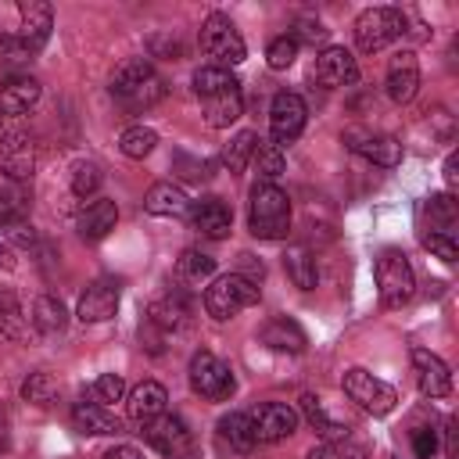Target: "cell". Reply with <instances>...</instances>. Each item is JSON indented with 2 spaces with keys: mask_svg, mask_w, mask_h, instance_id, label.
I'll return each instance as SVG.
<instances>
[{
  "mask_svg": "<svg viewBox=\"0 0 459 459\" xmlns=\"http://www.w3.org/2000/svg\"><path fill=\"white\" fill-rule=\"evenodd\" d=\"M190 82H194V93L201 100L204 122L212 129H226L244 115V93H240V82L233 79V72L215 68V65H201Z\"/></svg>",
  "mask_w": 459,
  "mask_h": 459,
  "instance_id": "1",
  "label": "cell"
},
{
  "mask_svg": "<svg viewBox=\"0 0 459 459\" xmlns=\"http://www.w3.org/2000/svg\"><path fill=\"white\" fill-rule=\"evenodd\" d=\"M247 230L258 240H283L290 233V197L273 183H255L247 201Z\"/></svg>",
  "mask_w": 459,
  "mask_h": 459,
  "instance_id": "2",
  "label": "cell"
},
{
  "mask_svg": "<svg viewBox=\"0 0 459 459\" xmlns=\"http://www.w3.org/2000/svg\"><path fill=\"white\" fill-rule=\"evenodd\" d=\"M111 93L133 111L151 108L165 97V79L154 72V65L147 57H129L111 72Z\"/></svg>",
  "mask_w": 459,
  "mask_h": 459,
  "instance_id": "3",
  "label": "cell"
},
{
  "mask_svg": "<svg viewBox=\"0 0 459 459\" xmlns=\"http://www.w3.org/2000/svg\"><path fill=\"white\" fill-rule=\"evenodd\" d=\"M251 305H258V287L247 283V280L237 276V273L215 276V280L204 287V312H208L212 319H219V323L233 319L237 312H244V308H251Z\"/></svg>",
  "mask_w": 459,
  "mask_h": 459,
  "instance_id": "4",
  "label": "cell"
},
{
  "mask_svg": "<svg viewBox=\"0 0 459 459\" xmlns=\"http://www.w3.org/2000/svg\"><path fill=\"white\" fill-rule=\"evenodd\" d=\"M201 50L204 57L215 65V68H233L244 61L247 47H244V36L237 32V25L226 18V14H208L204 25H201Z\"/></svg>",
  "mask_w": 459,
  "mask_h": 459,
  "instance_id": "5",
  "label": "cell"
},
{
  "mask_svg": "<svg viewBox=\"0 0 459 459\" xmlns=\"http://www.w3.org/2000/svg\"><path fill=\"white\" fill-rule=\"evenodd\" d=\"M377 290L387 308H402L416 290V273L398 247H384L377 258Z\"/></svg>",
  "mask_w": 459,
  "mask_h": 459,
  "instance_id": "6",
  "label": "cell"
},
{
  "mask_svg": "<svg viewBox=\"0 0 459 459\" xmlns=\"http://www.w3.org/2000/svg\"><path fill=\"white\" fill-rule=\"evenodd\" d=\"M405 32V14L398 7H366L355 18V47L362 54H377Z\"/></svg>",
  "mask_w": 459,
  "mask_h": 459,
  "instance_id": "7",
  "label": "cell"
},
{
  "mask_svg": "<svg viewBox=\"0 0 459 459\" xmlns=\"http://www.w3.org/2000/svg\"><path fill=\"white\" fill-rule=\"evenodd\" d=\"M186 377H190V387H194L201 398H208V402H226V398L237 391L233 369H230L219 355H212V351H197V355L190 359Z\"/></svg>",
  "mask_w": 459,
  "mask_h": 459,
  "instance_id": "8",
  "label": "cell"
},
{
  "mask_svg": "<svg viewBox=\"0 0 459 459\" xmlns=\"http://www.w3.org/2000/svg\"><path fill=\"white\" fill-rule=\"evenodd\" d=\"M344 394L362 409V412H369V416H387L391 409H394V402H398V394H394V387L391 384H384L380 377H373V373H366V369H359V366H351V369H344Z\"/></svg>",
  "mask_w": 459,
  "mask_h": 459,
  "instance_id": "9",
  "label": "cell"
},
{
  "mask_svg": "<svg viewBox=\"0 0 459 459\" xmlns=\"http://www.w3.org/2000/svg\"><path fill=\"white\" fill-rule=\"evenodd\" d=\"M0 169L11 183H25L36 172V136L22 126H11L0 133Z\"/></svg>",
  "mask_w": 459,
  "mask_h": 459,
  "instance_id": "10",
  "label": "cell"
},
{
  "mask_svg": "<svg viewBox=\"0 0 459 459\" xmlns=\"http://www.w3.org/2000/svg\"><path fill=\"white\" fill-rule=\"evenodd\" d=\"M143 437L154 452H161L165 459H186L194 452V430L186 427L183 416L176 412H161L154 423L143 427Z\"/></svg>",
  "mask_w": 459,
  "mask_h": 459,
  "instance_id": "11",
  "label": "cell"
},
{
  "mask_svg": "<svg viewBox=\"0 0 459 459\" xmlns=\"http://www.w3.org/2000/svg\"><path fill=\"white\" fill-rule=\"evenodd\" d=\"M305 118H308V108L298 93H287V90L276 93L273 104H269V140L280 143V147L298 140L301 129H305Z\"/></svg>",
  "mask_w": 459,
  "mask_h": 459,
  "instance_id": "12",
  "label": "cell"
},
{
  "mask_svg": "<svg viewBox=\"0 0 459 459\" xmlns=\"http://www.w3.org/2000/svg\"><path fill=\"white\" fill-rule=\"evenodd\" d=\"M247 416H251L255 441H262V445L287 441V437L298 430V412H294L287 402H262V405H255Z\"/></svg>",
  "mask_w": 459,
  "mask_h": 459,
  "instance_id": "13",
  "label": "cell"
},
{
  "mask_svg": "<svg viewBox=\"0 0 459 459\" xmlns=\"http://www.w3.org/2000/svg\"><path fill=\"white\" fill-rule=\"evenodd\" d=\"M344 143H348V151H355L359 158H366L380 169H394L402 161V143L387 133H369V129L351 126V129H344Z\"/></svg>",
  "mask_w": 459,
  "mask_h": 459,
  "instance_id": "14",
  "label": "cell"
},
{
  "mask_svg": "<svg viewBox=\"0 0 459 459\" xmlns=\"http://www.w3.org/2000/svg\"><path fill=\"white\" fill-rule=\"evenodd\" d=\"M118 301H122V283L111 280V276H100L93 280L82 294H79V305H75V316L82 323H104L118 312Z\"/></svg>",
  "mask_w": 459,
  "mask_h": 459,
  "instance_id": "15",
  "label": "cell"
},
{
  "mask_svg": "<svg viewBox=\"0 0 459 459\" xmlns=\"http://www.w3.org/2000/svg\"><path fill=\"white\" fill-rule=\"evenodd\" d=\"M312 79H316L319 86H326V90L351 86V82H359V61H355V54L344 50V47H326V50L316 57V65H312Z\"/></svg>",
  "mask_w": 459,
  "mask_h": 459,
  "instance_id": "16",
  "label": "cell"
},
{
  "mask_svg": "<svg viewBox=\"0 0 459 459\" xmlns=\"http://www.w3.org/2000/svg\"><path fill=\"white\" fill-rule=\"evenodd\" d=\"M186 219H190V226H194L201 237H208V240H222V237H230V230H233V212H230V204H226L222 197L190 201Z\"/></svg>",
  "mask_w": 459,
  "mask_h": 459,
  "instance_id": "17",
  "label": "cell"
},
{
  "mask_svg": "<svg viewBox=\"0 0 459 459\" xmlns=\"http://www.w3.org/2000/svg\"><path fill=\"white\" fill-rule=\"evenodd\" d=\"M412 373H416V387L423 398H448L452 394V373H448L441 355H434L427 348H412Z\"/></svg>",
  "mask_w": 459,
  "mask_h": 459,
  "instance_id": "18",
  "label": "cell"
},
{
  "mask_svg": "<svg viewBox=\"0 0 459 459\" xmlns=\"http://www.w3.org/2000/svg\"><path fill=\"white\" fill-rule=\"evenodd\" d=\"M165 405H169V391H165L158 380H143V384H136V387L129 391V398H126V416H129V423H136V427L143 430L147 423H154V420L165 412Z\"/></svg>",
  "mask_w": 459,
  "mask_h": 459,
  "instance_id": "19",
  "label": "cell"
},
{
  "mask_svg": "<svg viewBox=\"0 0 459 459\" xmlns=\"http://www.w3.org/2000/svg\"><path fill=\"white\" fill-rule=\"evenodd\" d=\"M384 90H387V97H391L394 104H409V100L416 97V90H420V61H416L412 50H402V54L391 57Z\"/></svg>",
  "mask_w": 459,
  "mask_h": 459,
  "instance_id": "20",
  "label": "cell"
},
{
  "mask_svg": "<svg viewBox=\"0 0 459 459\" xmlns=\"http://www.w3.org/2000/svg\"><path fill=\"white\" fill-rule=\"evenodd\" d=\"M147 323H151L158 333H183V330H190V323H194L190 301H186L183 294H161L158 301H151Z\"/></svg>",
  "mask_w": 459,
  "mask_h": 459,
  "instance_id": "21",
  "label": "cell"
},
{
  "mask_svg": "<svg viewBox=\"0 0 459 459\" xmlns=\"http://www.w3.org/2000/svg\"><path fill=\"white\" fill-rule=\"evenodd\" d=\"M215 441L226 455H251L255 452V430H251V416L247 412H226L215 423Z\"/></svg>",
  "mask_w": 459,
  "mask_h": 459,
  "instance_id": "22",
  "label": "cell"
},
{
  "mask_svg": "<svg viewBox=\"0 0 459 459\" xmlns=\"http://www.w3.org/2000/svg\"><path fill=\"white\" fill-rule=\"evenodd\" d=\"M18 14H22L18 39H22L29 50H39V47L50 39V29H54V11H50V4L25 0V4H18Z\"/></svg>",
  "mask_w": 459,
  "mask_h": 459,
  "instance_id": "23",
  "label": "cell"
},
{
  "mask_svg": "<svg viewBox=\"0 0 459 459\" xmlns=\"http://www.w3.org/2000/svg\"><path fill=\"white\" fill-rule=\"evenodd\" d=\"M72 423H75V430H82V434H118L122 430V420L108 409V405H100V402H86V398H79L75 405H72Z\"/></svg>",
  "mask_w": 459,
  "mask_h": 459,
  "instance_id": "24",
  "label": "cell"
},
{
  "mask_svg": "<svg viewBox=\"0 0 459 459\" xmlns=\"http://www.w3.org/2000/svg\"><path fill=\"white\" fill-rule=\"evenodd\" d=\"M115 222H118V204L115 201H108V197H97V201H90L86 208H82V215H79V237L82 240H104L111 230H115Z\"/></svg>",
  "mask_w": 459,
  "mask_h": 459,
  "instance_id": "25",
  "label": "cell"
},
{
  "mask_svg": "<svg viewBox=\"0 0 459 459\" xmlns=\"http://www.w3.org/2000/svg\"><path fill=\"white\" fill-rule=\"evenodd\" d=\"M262 344H269L273 351L301 355V351L308 348V337H305V330H301L290 316H276V319L265 323V330H262Z\"/></svg>",
  "mask_w": 459,
  "mask_h": 459,
  "instance_id": "26",
  "label": "cell"
},
{
  "mask_svg": "<svg viewBox=\"0 0 459 459\" xmlns=\"http://www.w3.org/2000/svg\"><path fill=\"white\" fill-rule=\"evenodd\" d=\"M39 100V82L32 75H7L0 82V111L4 115H25Z\"/></svg>",
  "mask_w": 459,
  "mask_h": 459,
  "instance_id": "27",
  "label": "cell"
},
{
  "mask_svg": "<svg viewBox=\"0 0 459 459\" xmlns=\"http://www.w3.org/2000/svg\"><path fill=\"white\" fill-rule=\"evenodd\" d=\"M301 416L308 420V427L323 437V441H341V437H348V423H341V420H333L330 412H326V405H323V398L319 394H312V391H305L301 394Z\"/></svg>",
  "mask_w": 459,
  "mask_h": 459,
  "instance_id": "28",
  "label": "cell"
},
{
  "mask_svg": "<svg viewBox=\"0 0 459 459\" xmlns=\"http://www.w3.org/2000/svg\"><path fill=\"white\" fill-rule=\"evenodd\" d=\"M32 330H36V337H57L61 330H65V323H68V308L61 305V298H54V294H39L36 301H32Z\"/></svg>",
  "mask_w": 459,
  "mask_h": 459,
  "instance_id": "29",
  "label": "cell"
},
{
  "mask_svg": "<svg viewBox=\"0 0 459 459\" xmlns=\"http://www.w3.org/2000/svg\"><path fill=\"white\" fill-rule=\"evenodd\" d=\"M143 208H147L151 215H169V219H176V215H186L190 197H186L183 186H176V183H154V186L147 190V197H143Z\"/></svg>",
  "mask_w": 459,
  "mask_h": 459,
  "instance_id": "30",
  "label": "cell"
},
{
  "mask_svg": "<svg viewBox=\"0 0 459 459\" xmlns=\"http://www.w3.org/2000/svg\"><path fill=\"white\" fill-rule=\"evenodd\" d=\"M0 333H4L7 341H29V337H36L32 319L25 316L22 301H18L11 290L0 294Z\"/></svg>",
  "mask_w": 459,
  "mask_h": 459,
  "instance_id": "31",
  "label": "cell"
},
{
  "mask_svg": "<svg viewBox=\"0 0 459 459\" xmlns=\"http://www.w3.org/2000/svg\"><path fill=\"white\" fill-rule=\"evenodd\" d=\"M283 269H287V276H290V283L298 290H312L319 283V269H316V258H312L308 247H287Z\"/></svg>",
  "mask_w": 459,
  "mask_h": 459,
  "instance_id": "32",
  "label": "cell"
},
{
  "mask_svg": "<svg viewBox=\"0 0 459 459\" xmlns=\"http://www.w3.org/2000/svg\"><path fill=\"white\" fill-rule=\"evenodd\" d=\"M29 208H32V194L25 190V183H7V186H0V226H18V222H25V215H29Z\"/></svg>",
  "mask_w": 459,
  "mask_h": 459,
  "instance_id": "33",
  "label": "cell"
},
{
  "mask_svg": "<svg viewBox=\"0 0 459 459\" xmlns=\"http://www.w3.org/2000/svg\"><path fill=\"white\" fill-rule=\"evenodd\" d=\"M251 165H255V172H258V179H262V183H273V179H276V176H283V169H287L283 147H280V143H273V140H262V136H258L255 154H251Z\"/></svg>",
  "mask_w": 459,
  "mask_h": 459,
  "instance_id": "34",
  "label": "cell"
},
{
  "mask_svg": "<svg viewBox=\"0 0 459 459\" xmlns=\"http://www.w3.org/2000/svg\"><path fill=\"white\" fill-rule=\"evenodd\" d=\"M176 276L183 283H204V280L215 276V258L204 255V251H197V247H186L179 255V262H176Z\"/></svg>",
  "mask_w": 459,
  "mask_h": 459,
  "instance_id": "35",
  "label": "cell"
},
{
  "mask_svg": "<svg viewBox=\"0 0 459 459\" xmlns=\"http://www.w3.org/2000/svg\"><path fill=\"white\" fill-rule=\"evenodd\" d=\"M57 380L50 377V373H43V369H36V373H29L25 377V384H22V398L29 402V405H36V409H47V405H54L57 402Z\"/></svg>",
  "mask_w": 459,
  "mask_h": 459,
  "instance_id": "36",
  "label": "cell"
},
{
  "mask_svg": "<svg viewBox=\"0 0 459 459\" xmlns=\"http://www.w3.org/2000/svg\"><path fill=\"white\" fill-rule=\"evenodd\" d=\"M255 143H258V133L240 129V133L222 147V165H226L230 172H244L247 161H251V154H255Z\"/></svg>",
  "mask_w": 459,
  "mask_h": 459,
  "instance_id": "37",
  "label": "cell"
},
{
  "mask_svg": "<svg viewBox=\"0 0 459 459\" xmlns=\"http://www.w3.org/2000/svg\"><path fill=\"white\" fill-rule=\"evenodd\" d=\"M154 147H158V133H154L151 126H129V129H122V136H118V151H122L126 158H147Z\"/></svg>",
  "mask_w": 459,
  "mask_h": 459,
  "instance_id": "38",
  "label": "cell"
},
{
  "mask_svg": "<svg viewBox=\"0 0 459 459\" xmlns=\"http://www.w3.org/2000/svg\"><path fill=\"white\" fill-rule=\"evenodd\" d=\"M427 219H430V226H434L437 233H455L459 212H455L452 194H430V201H427Z\"/></svg>",
  "mask_w": 459,
  "mask_h": 459,
  "instance_id": "39",
  "label": "cell"
},
{
  "mask_svg": "<svg viewBox=\"0 0 459 459\" xmlns=\"http://www.w3.org/2000/svg\"><path fill=\"white\" fill-rule=\"evenodd\" d=\"M100 183H104V172H100V165L97 161H75L72 165V194L75 197H93L97 190H100Z\"/></svg>",
  "mask_w": 459,
  "mask_h": 459,
  "instance_id": "40",
  "label": "cell"
},
{
  "mask_svg": "<svg viewBox=\"0 0 459 459\" xmlns=\"http://www.w3.org/2000/svg\"><path fill=\"white\" fill-rule=\"evenodd\" d=\"M294 57H298V43H294L290 36H276V39L265 47V61H269V68H273V72L290 68V65H294Z\"/></svg>",
  "mask_w": 459,
  "mask_h": 459,
  "instance_id": "41",
  "label": "cell"
},
{
  "mask_svg": "<svg viewBox=\"0 0 459 459\" xmlns=\"http://www.w3.org/2000/svg\"><path fill=\"white\" fill-rule=\"evenodd\" d=\"M90 394H93V402H100V405H108V402H122V398H126V380H122L118 373H100V377L93 380Z\"/></svg>",
  "mask_w": 459,
  "mask_h": 459,
  "instance_id": "42",
  "label": "cell"
},
{
  "mask_svg": "<svg viewBox=\"0 0 459 459\" xmlns=\"http://www.w3.org/2000/svg\"><path fill=\"white\" fill-rule=\"evenodd\" d=\"M366 452L355 445V441H348V437H341V441H323V445H316L305 459H362Z\"/></svg>",
  "mask_w": 459,
  "mask_h": 459,
  "instance_id": "43",
  "label": "cell"
},
{
  "mask_svg": "<svg viewBox=\"0 0 459 459\" xmlns=\"http://www.w3.org/2000/svg\"><path fill=\"white\" fill-rule=\"evenodd\" d=\"M326 36H330V29L319 22V18H298L294 22V32H290V39L301 47V43H326Z\"/></svg>",
  "mask_w": 459,
  "mask_h": 459,
  "instance_id": "44",
  "label": "cell"
},
{
  "mask_svg": "<svg viewBox=\"0 0 459 459\" xmlns=\"http://www.w3.org/2000/svg\"><path fill=\"white\" fill-rule=\"evenodd\" d=\"M423 247L434 251L441 262H455V258H459L455 233H437V230H430V233H423Z\"/></svg>",
  "mask_w": 459,
  "mask_h": 459,
  "instance_id": "45",
  "label": "cell"
},
{
  "mask_svg": "<svg viewBox=\"0 0 459 459\" xmlns=\"http://www.w3.org/2000/svg\"><path fill=\"white\" fill-rule=\"evenodd\" d=\"M32 54H36V50H29V47L18 39V32H4V36H0V61H4V65H29Z\"/></svg>",
  "mask_w": 459,
  "mask_h": 459,
  "instance_id": "46",
  "label": "cell"
},
{
  "mask_svg": "<svg viewBox=\"0 0 459 459\" xmlns=\"http://www.w3.org/2000/svg\"><path fill=\"white\" fill-rule=\"evenodd\" d=\"M172 161H176V172H179L183 179H194V183H197V179H212V169H215L212 161H197V158H190V154H183V151H179Z\"/></svg>",
  "mask_w": 459,
  "mask_h": 459,
  "instance_id": "47",
  "label": "cell"
},
{
  "mask_svg": "<svg viewBox=\"0 0 459 459\" xmlns=\"http://www.w3.org/2000/svg\"><path fill=\"white\" fill-rule=\"evenodd\" d=\"M237 276H244L247 283H262V276H265V265H262V258H255L251 251H240V258H237Z\"/></svg>",
  "mask_w": 459,
  "mask_h": 459,
  "instance_id": "48",
  "label": "cell"
},
{
  "mask_svg": "<svg viewBox=\"0 0 459 459\" xmlns=\"http://www.w3.org/2000/svg\"><path fill=\"white\" fill-rule=\"evenodd\" d=\"M412 452H416V459H430L437 452V434L430 427H416L412 430Z\"/></svg>",
  "mask_w": 459,
  "mask_h": 459,
  "instance_id": "49",
  "label": "cell"
},
{
  "mask_svg": "<svg viewBox=\"0 0 459 459\" xmlns=\"http://www.w3.org/2000/svg\"><path fill=\"white\" fill-rule=\"evenodd\" d=\"M445 455L459 459V423H455V416L445 420Z\"/></svg>",
  "mask_w": 459,
  "mask_h": 459,
  "instance_id": "50",
  "label": "cell"
},
{
  "mask_svg": "<svg viewBox=\"0 0 459 459\" xmlns=\"http://www.w3.org/2000/svg\"><path fill=\"white\" fill-rule=\"evenodd\" d=\"M100 459H143V452H140L136 445H115V448H108Z\"/></svg>",
  "mask_w": 459,
  "mask_h": 459,
  "instance_id": "51",
  "label": "cell"
},
{
  "mask_svg": "<svg viewBox=\"0 0 459 459\" xmlns=\"http://www.w3.org/2000/svg\"><path fill=\"white\" fill-rule=\"evenodd\" d=\"M7 233H11V240H18V244H32V240H36V233H32V226H25V222H18V226H11Z\"/></svg>",
  "mask_w": 459,
  "mask_h": 459,
  "instance_id": "52",
  "label": "cell"
},
{
  "mask_svg": "<svg viewBox=\"0 0 459 459\" xmlns=\"http://www.w3.org/2000/svg\"><path fill=\"white\" fill-rule=\"evenodd\" d=\"M459 158L455 154H448V161H445V183H448V190H455V183H459Z\"/></svg>",
  "mask_w": 459,
  "mask_h": 459,
  "instance_id": "53",
  "label": "cell"
},
{
  "mask_svg": "<svg viewBox=\"0 0 459 459\" xmlns=\"http://www.w3.org/2000/svg\"><path fill=\"white\" fill-rule=\"evenodd\" d=\"M14 265V251H11V244H0V273H7Z\"/></svg>",
  "mask_w": 459,
  "mask_h": 459,
  "instance_id": "54",
  "label": "cell"
},
{
  "mask_svg": "<svg viewBox=\"0 0 459 459\" xmlns=\"http://www.w3.org/2000/svg\"><path fill=\"white\" fill-rule=\"evenodd\" d=\"M391 459H402V455H391Z\"/></svg>",
  "mask_w": 459,
  "mask_h": 459,
  "instance_id": "55",
  "label": "cell"
}]
</instances>
